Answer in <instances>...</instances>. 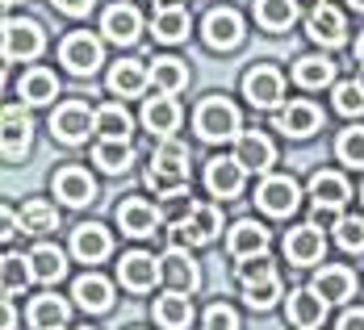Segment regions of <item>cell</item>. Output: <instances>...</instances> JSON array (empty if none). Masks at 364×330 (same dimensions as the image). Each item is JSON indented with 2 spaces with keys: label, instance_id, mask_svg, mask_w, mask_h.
<instances>
[{
  "label": "cell",
  "instance_id": "15",
  "mask_svg": "<svg viewBox=\"0 0 364 330\" xmlns=\"http://www.w3.org/2000/svg\"><path fill=\"white\" fill-rule=\"evenodd\" d=\"M243 176H247V167H243L235 155H218V159H210V167H205V184H210V192L222 197V201H230V197L243 192Z\"/></svg>",
  "mask_w": 364,
  "mask_h": 330
},
{
  "label": "cell",
  "instance_id": "54",
  "mask_svg": "<svg viewBox=\"0 0 364 330\" xmlns=\"http://www.w3.org/2000/svg\"><path fill=\"white\" fill-rule=\"evenodd\" d=\"M348 4H352V9H364V0H348Z\"/></svg>",
  "mask_w": 364,
  "mask_h": 330
},
{
  "label": "cell",
  "instance_id": "11",
  "mask_svg": "<svg viewBox=\"0 0 364 330\" xmlns=\"http://www.w3.org/2000/svg\"><path fill=\"white\" fill-rule=\"evenodd\" d=\"M201 38L210 50H235L243 42V17L235 9H214L205 21H201Z\"/></svg>",
  "mask_w": 364,
  "mask_h": 330
},
{
  "label": "cell",
  "instance_id": "18",
  "mask_svg": "<svg viewBox=\"0 0 364 330\" xmlns=\"http://www.w3.org/2000/svg\"><path fill=\"white\" fill-rule=\"evenodd\" d=\"M235 159H239L247 172H268V167L277 163V150H272V143H268L259 130H243V134L235 138Z\"/></svg>",
  "mask_w": 364,
  "mask_h": 330
},
{
  "label": "cell",
  "instance_id": "13",
  "mask_svg": "<svg viewBox=\"0 0 364 330\" xmlns=\"http://www.w3.org/2000/svg\"><path fill=\"white\" fill-rule=\"evenodd\" d=\"M117 226H122V234H130V238H146V234H155V230L164 226V214H159L155 205H146L143 197H130V201L117 205Z\"/></svg>",
  "mask_w": 364,
  "mask_h": 330
},
{
  "label": "cell",
  "instance_id": "55",
  "mask_svg": "<svg viewBox=\"0 0 364 330\" xmlns=\"http://www.w3.org/2000/svg\"><path fill=\"white\" fill-rule=\"evenodd\" d=\"M4 4H17V0H4Z\"/></svg>",
  "mask_w": 364,
  "mask_h": 330
},
{
  "label": "cell",
  "instance_id": "45",
  "mask_svg": "<svg viewBox=\"0 0 364 330\" xmlns=\"http://www.w3.org/2000/svg\"><path fill=\"white\" fill-rule=\"evenodd\" d=\"M335 238L343 251H364V218H335Z\"/></svg>",
  "mask_w": 364,
  "mask_h": 330
},
{
  "label": "cell",
  "instance_id": "37",
  "mask_svg": "<svg viewBox=\"0 0 364 330\" xmlns=\"http://www.w3.org/2000/svg\"><path fill=\"white\" fill-rule=\"evenodd\" d=\"M281 276H277V263L268 255H255V259H243L239 263V285H243V293L247 289H264V285H277Z\"/></svg>",
  "mask_w": 364,
  "mask_h": 330
},
{
  "label": "cell",
  "instance_id": "12",
  "mask_svg": "<svg viewBox=\"0 0 364 330\" xmlns=\"http://www.w3.org/2000/svg\"><path fill=\"white\" fill-rule=\"evenodd\" d=\"M306 34L314 38L318 46H343L348 42V21H343V13L335 9V4H314L310 9V17H306Z\"/></svg>",
  "mask_w": 364,
  "mask_h": 330
},
{
  "label": "cell",
  "instance_id": "33",
  "mask_svg": "<svg viewBox=\"0 0 364 330\" xmlns=\"http://www.w3.org/2000/svg\"><path fill=\"white\" fill-rule=\"evenodd\" d=\"M255 21L264 30H272V34L289 30L297 21V0H255Z\"/></svg>",
  "mask_w": 364,
  "mask_h": 330
},
{
  "label": "cell",
  "instance_id": "38",
  "mask_svg": "<svg viewBox=\"0 0 364 330\" xmlns=\"http://www.w3.org/2000/svg\"><path fill=\"white\" fill-rule=\"evenodd\" d=\"M97 134L113 138V143H126L130 138V113L122 109V105H101L97 109Z\"/></svg>",
  "mask_w": 364,
  "mask_h": 330
},
{
  "label": "cell",
  "instance_id": "3",
  "mask_svg": "<svg viewBox=\"0 0 364 330\" xmlns=\"http://www.w3.org/2000/svg\"><path fill=\"white\" fill-rule=\"evenodd\" d=\"M218 230H222V209L197 201V209L172 230V247H205V243L218 238Z\"/></svg>",
  "mask_w": 364,
  "mask_h": 330
},
{
  "label": "cell",
  "instance_id": "22",
  "mask_svg": "<svg viewBox=\"0 0 364 330\" xmlns=\"http://www.w3.org/2000/svg\"><path fill=\"white\" fill-rule=\"evenodd\" d=\"M72 251L80 263H97V259L109 255V230L105 226H92V221H84V226H75L72 230Z\"/></svg>",
  "mask_w": 364,
  "mask_h": 330
},
{
  "label": "cell",
  "instance_id": "1",
  "mask_svg": "<svg viewBox=\"0 0 364 330\" xmlns=\"http://www.w3.org/2000/svg\"><path fill=\"white\" fill-rule=\"evenodd\" d=\"M146 184L159 197L188 188V147L176 143V138H159L155 155H151V167H146Z\"/></svg>",
  "mask_w": 364,
  "mask_h": 330
},
{
  "label": "cell",
  "instance_id": "31",
  "mask_svg": "<svg viewBox=\"0 0 364 330\" xmlns=\"http://www.w3.org/2000/svg\"><path fill=\"white\" fill-rule=\"evenodd\" d=\"M68 322V301L55 293L46 297H34V305H30V326L34 330H63Z\"/></svg>",
  "mask_w": 364,
  "mask_h": 330
},
{
  "label": "cell",
  "instance_id": "30",
  "mask_svg": "<svg viewBox=\"0 0 364 330\" xmlns=\"http://www.w3.org/2000/svg\"><path fill=\"white\" fill-rule=\"evenodd\" d=\"M146 75H151V84L164 92V97H172V92H181L184 84H188V67H184L181 59H172V55H164V59H155L151 67H146Z\"/></svg>",
  "mask_w": 364,
  "mask_h": 330
},
{
  "label": "cell",
  "instance_id": "5",
  "mask_svg": "<svg viewBox=\"0 0 364 330\" xmlns=\"http://www.w3.org/2000/svg\"><path fill=\"white\" fill-rule=\"evenodd\" d=\"M310 197H314V205H318V214H314L310 226H323V221L335 218V209H343V205H348L352 188H348V180H343L339 172H318V176L310 180Z\"/></svg>",
  "mask_w": 364,
  "mask_h": 330
},
{
  "label": "cell",
  "instance_id": "28",
  "mask_svg": "<svg viewBox=\"0 0 364 330\" xmlns=\"http://www.w3.org/2000/svg\"><path fill=\"white\" fill-rule=\"evenodd\" d=\"M155 322L164 330H184L193 322V301L184 293H164L155 301Z\"/></svg>",
  "mask_w": 364,
  "mask_h": 330
},
{
  "label": "cell",
  "instance_id": "4",
  "mask_svg": "<svg viewBox=\"0 0 364 330\" xmlns=\"http://www.w3.org/2000/svg\"><path fill=\"white\" fill-rule=\"evenodd\" d=\"M159 276H164L168 293H184V297L201 285V268H197V259L188 255L184 247H168L159 255Z\"/></svg>",
  "mask_w": 364,
  "mask_h": 330
},
{
  "label": "cell",
  "instance_id": "27",
  "mask_svg": "<svg viewBox=\"0 0 364 330\" xmlns=\"http://www.w3.org/2000/svg\"><path fill=\"white\" fill-rule=\"evenodd\" d=\"M17 92H21L26 105H46V101L59 97V79H55V72H46V67H34V72L21 75Z\"/></svg>",
  "mask_w": 364,
  "mask_h": 330
},
{
  "label": "cell",
  "instance_id": "53",
  "mask_svg": "<svg viewBox=\"0 0 364 330\" xmlns=\"http://www.w3.org/2000/svg\"><path fill=\"white\" fill-rule=\"evenodd\" d=\"M356 59L364 63V34H360V42H356Z\"/></svg>",
  "mask_w": 364,
  "mask_h": 330
},
{
  "label": "cell",
  "instance_id": "24",
  "mask_svg": "<svg viewBox=\"0 0 364 330\" xmlns=\"http://www.w3.org/2000/svg\"><path fill=\"white\" fill-rule=\"evenodd\" d=\"M72 297L84 305V309H88V314H105V309L113 305V285L105 280V276L88 272V276H80V280H75Z\"/></svg>",
  "mask_w": 364,
  "mask_h": 330
},
{
  "label": "cell",
  "instance_id": "47",
  "mask_svg": "<svg viewBox=\"0 0 364 330\" xmlns=\"http://www.w3.org/2000/svg\"><path fill=\"white\" fill-rule=\"evenodd\" d=\"M243 297H247V305H252V309H268V305L281 297V280H277V285H264V289H247Z\"/></svg>",
  "mask_w": 364,
  "mask_h": 330
},
{
  "label": "cell",
  "instance_id": "46",
  "mask_svg": "<svg viewBox=\"0 0 364 330\" xmlns=\"http://www.w3.org/2000/svg\"><path fill=\"white\" fill-rule=\"evenodd\" d=\"M205 330H239V314L230 305H210L205 309Z\"/></svg>",
  "mask_w": 364,
  "mask_h": 330
},
{
  "label": "cell",
  "instance_id": "7",
  "mask_svg": "<svg viewBox=\"0 0 364 330\" xmlns=\"http://www.w3.org/2000/svg\"><path fill=\"white\" fill-rule=\"evenodd\" d=\"M243 97L252 101L255 109L281 105V97H285V75L277 72V67H268V63H259V67H252V72L243 75Z\"/></svg>",
  "mask_w": 364,
  "mask_h": 330
},
{
  "label": "cell",
  "instance_id": "48",
  "mask_svg": "<svg viewBox=\"0 0 364 330\" xmlns=\"http://www.w3.org/2000/svg\"><path fill=\"white\" fill-rule=\"evenodd\" d=\"M55 9H63V13H72V17H84V13L92 9V0H55Z\"/></svg>",
  "mask_w": 364,
  "mask_h": 330
},
{
  "label": "cell",
  "instance_id": "44",
  "mask_svg": "<svg viewBox=\"0 0 364 330\" xmlns=\"http://www.w3.org/2000/svg\"><path fill=\"white\" fill-rule=\"evenodd\" d=\"M55 221H59V214H55V205H46V201H30V205L21 209V226L34 230V234L55 230Z\"/></svg>",
  "mask_w": 364,
  "mask_h": 330
},
{
  "label": "cell",
  "instance_id": "41",
  "mask_svg": "<svg viewBox=\"0 0 364 330\" xmlns=\"http://www.w3.org/2000/svg\"><path fill=\"white\" fill-rule=\"evenodd\" d=\"M193 209H197V201L188 197V188H181V192H168V197L159 201V214H164V226H172V230H176V226H181V221L188 218V214H193Z\"/></svg>",
  "mask_w": 364,
  "mask_h": 330
},
{
  "label": "cell",
  "instance_id": "39",
  "mask_svg": "<svg viewBox=\"0 0 364 330\" xmlns=\"http://www.w3.org/2000/svg\"><path fill=\"white\" fill-rule=\"evenodd\" d=\"M34 280V263H30V255H4V293L17 297L26 285Z\"/></svg>",
  "mask_w": 364,
  "mask_h": 330
},
{
  "label": "cell",
  "instance_id": "29",
  "mask_svg": "<svg viewBox=\"0 0 364 330\" xmlns=\"http://www.w3.org/2000/svg\"><path fill=\"white\" fill-rule=\"evenodd\" d=\"M30 130H34L30 113H21L17 105L4 109V155H9V159H17L21 150L30 147Z\"/></svg>",
  "mask_w": 364,
  "mask_h": 330
},
{
  "label": "cell",
  "instance_id": "14",
  "mask_svg": "<svg viewBox=\"0 0 364 330\" xmlns=\"http://www.w3.org/2000/svg\"><path fill=\"white\" fill-rule=\"evenodd\" d=\"M318 126H323V113L310 101H289L285 109L277 113V121H272V130H281L285 138H310Z\"/></svg>",
  "mask_w": 364,
  "mask_h": 330
},
{
  "label": "cell",
  "instance_id": "25",
  "mask_svg": "<svg viewBox=\"0 0 364 330\" xmlns=\"http://www.w3.org/2000/svg\"><path fill=\"white\" fill-rule=\"evenodd\" d=\"M314 293L323 297V301H348V297L356 293V276H352L348 268L331 263V268H323V272L314 276Z\"/></svg>",
  "mask_w": 364,
  "mask_h": 330
},
{
  "label": "cell",
  "instance_id": "49",
  "mask_svg": "<svg viewBox=\"0 0 364 330\" xmlns=\"http://www.w3.org/2000/svg\"><path fill=\"white\" fill-rule=\"evenodd\" d=\"M339 330H364V309H348L339 318Z\"/></svg>",
  "mask_w": 364,
  "mask_h": 330
},
{
  "label": "cell",
  "instance_id": "40",
  "mask_svg": "<svg viewBox=\"0 0 364 330\" xmlns=\"http://www.w3.org/2000/svg\"><path fill=\"white\" fill-rule=\"evenodd\" d=\"M155 38L159 42H181V38H188V9L155 13Z\"/></svg>",
  "mask_w": 364,
  "mask_h": 330
},
{
  "label": "cell",
  "instance_id": "26",
  "mask_svg": "<svg viewBox=\"0 0 364 330\" xmlns=\"http://www.w3.org/2000/svg\"><path fill=\"white\" fill-rule=\"evenodd\" d=\"M101 30H105L113 42H134L139 30H143V17H139L134 4H113L109 13H105V21H101Z\"/></svg>",
  "mask_w": 364,
  "mask_h": 330
},
{
  "label": "cell",
  "instance_id": "21",
  "mask_svg": "<svg viewBox=\"0 0 364 330\" xmlns=\"http://www.w3.org/2000/svg\"><path fill=\"white\" fill-rule=\"evenodd\" d=\"M55 197H59L63 205H88V201L97 197V184H92V176H88L84 167H63V172L55 176Z\"/></svg>",
  "mask_w": 364,
  "mask_h": 330
},
{
  "label": "cell",
  "instance_id": "19",
  "mask_svg": "<svg viewBox=\"0 0 364 330\" xmlns=\"http://www.w3.org/2000/svg\"><path fill=\"white\" fill-rule=\"evenodd\" d=\"M327 318V301L314 293V289H297L289 293V322L297 330H318Z\"/></svg>",
  "mask_w": 364,
  "mask_h": 330
},
{
  "label": "cell",
  "instance_id": "17",
  "mask_svg": "<svg viewBox=\"0 0 364 330\" xmlns=\"http://www.w3.org/2000/svg\"><path fill=\"white\" fill-rule=\"evenodd\" d=\"M117 276H122V285L134 289V293H146V289H155V280H164V276H159V259L146 255V251H130V255L117 263Z\"/></svg>",
  "mask_w": 364,
  "mask_h": 330
},
{
  "label": "cell",
  "instance_id": "50",
  "mask_svg": "<svg viewBox=\"0 0 364 330\" xmlns=\"http://www.w3.org/2000/svg\"><path fill=\"white\" fill-rule=\"evenodd\" d=\"M0 234H4V243L17 234V218H13V209H4V230H0Z\"/></svg>",
  "mask_w": 364,
  "mask_h": 330
},
{
  "label": "cell",
  "instance_id": "6",
  "mask_svg": "<svg viewBox=\"0 0 364 330\" xmlns=\"http://www.w3.org/2000/svg\"><path fill=\"white\" fill-rule=\"evenodd\" d=\"M255 201H259L264 214L289 218L293 209H297V201H301V192H297V180L293 176H264L259 188H255Z\"/></svg>",
  "mask_w": 364,
  "mask_h": 330
},
{
  "label": "cell",
  "instance_id": "8",
  "mask_svg": "<svg viewBox=\"0 0 364 330\" xmlns=\"http://www.w3.org/2000/svg\"><path fill=\"white\" fill-rule=\"evenodd\" d=\"M50 130H55L59 143H84V138L97 130V113L88 109V105H80V101H68V105L55 109Z\"/></svg>",
  "mask_w": 364,
  "mask_h": 330
},
{
  "label": "cell",
  "instance_id": "23",
  "mask_svg": "<svg viewBox=\"0 0 364 330\" xmlns=\"http://www.w3.org/2000/svg\"><path fill=\"white\" fill-rule=\"evenodd\" d=\"M143 126L159 138H172V130L181 126V105L172 97H151L143 105Z\"/></svg>",
  "mask_w": 364,
  "mask_h": 330
},
{
  "label": "cell",
  "instance_id": "35",
  "mask_svg": "<svg viewBox=\"0 0 364 330\" xmlns=\"http://www.w3.org/2000/svg\"><path fill=\"white\" fill-rule=\"evenodd\" d=\"M92 163H97L101 172L117 176V172H126V167L134 163V150H130V143H113V138H101V143L92 147Z\"/></svg>",
  "mask_w": 364,
  "mask_h": 330
},
{
  "label": "cell",
  "instance_id": "42",
  "mask_svg": "<svg viewBox=\"0 0 364 330\" xmlns=\"http://www.w3.org/2000/svg\"><path fill=\"white\" fill-rule=\"evenodd\" d=\"M335 109L348 113V117H360L364 113V84L360 79H343V84H335Z\"/></svg>",
  "mask_w": 364,
  "mask_h": 330
},
{
  "label": "cell",
  "instance_id": "9",
  "mask_svg": "<svg viewBox=\"0 0 364 330\" xmlns=\"http://www.w3.org/2000/svg\"><path fill=\"white\" fill-rule=\"evenodd\" d=\"M59 63L68 67L72 75H92L101 67V42L92 34H68L63 38V46H59Z\"/></svg>",
  "mask_w": 364,
  "mask_h": 330
},
{
  "label": "cell",
  "instance_id": "10",
  "mask_svg": "<svg viewBox=\"0 0 364 330\" xmlns=\"http://www.w3.org/2000/svg\"><path fill=\"white\" fill-rule=\"evenodd\" d=\"M46 46V34L38 21H4V59L17 63V59H38Z\"/></svg>",
  "mask_w": 364,
  "mask_h": 330
},
{
  "label": "cell",
  "instance_id": "43",
  "mask_svg": "<svg viewBox=\"0 0 364 330\" xmlns=\"http://www.w3.org/2000/svg\"><path fill=\"white\" fill-rule=\"evenodd\" d=\"M335 150H339V159H343L348 167H364V126L343 130L339 143H335Z\"/></svg>",
  "mask_w": 364,
  "mask_h": 330
},
{
  "label": "cell",
  "instance_id": "32",
  "mask_svg": "<svg viewBox=\"0 0 364 330\" xmlns=\"http://www.w3.org/2000/svg\"><path fill=\"white\" fill-rule=\"evenodd\" d=\"M146 79H151V75L143 72V63L122 59V63H113V72H109V92L113 97H139L146 88Z\"/></svg>",
  "mask_w": 364,
  "mask_h": 330
},
{
  "label": "cell",
  "instance_id": "51",
  "mask_svg": "<svg viewBox=\"0 0 364 330\" xmlns=\"http://www.w3.org/2000/svg\"><path fill=\"white\" fill-rule=\"evenodd\" d=\"M17 326V314H13V301L4 297V330H13Z\"/></svg>",
  "mask_w": 364,
  "mask_h": 330
},
{
  "label": "cell",
  "instance_id": "16",
  "mask_svg": "<svg viewBox=\"0 0 364 330\" xmlns=\"http://www.w3.org/2000/svg\"><path fill=\"white\" fill-rule=\"evenodd\" d=\"M226 251H230L235 259L264 255V251H268V230H264L259 221H252V218L235 221V226H230V234H226Z\"/></svg>",
  "mask_w": 364,
  "mask_h": 330
},
{
  "label": "cell",
  "instance_id": "2",
  "mask_svg": "<svg viewBox=\"0 0 364 330\" xmlns=\"http://www.w3.org/2000/svg\"><path fill=\"white\" fill-rule=\"evenodd\" d=\"M197 134L205 143H226V138H239V109L226 101V97H210L197 105V117H193Z\"/></svg>",
  "mask_w": 364,
  "mask_h": 330
},
{
  "label": "cell",
  "instance_id": "36",
  "mask_svg": "<svg viewBox=\"0 0 364 330\" xmlns=\"http://www.w3.org/2000/svg\"><path fill=\"white\" fill-rule=\"evenodd\" d=\"M30 263H34V280H42V285H55V280L68 272L63 251H59V247H50V243L34 247V251H30Z\"/></svg>",
  "mask_w": 364,
  "mask_h": 330
},
{
  "label": "cell",
  "instance_id": "34",
  "mask_svg": "<svg viewBox=\"0 0 364 330\" xmlns=\"http://www.w3.org/2000/svg\"><path fill=\"white\" fill-rule=\"evenodd\" d=\"M293 79L301 88H323V84L335 79V63H331L327 55H301L297 67H293Z\"/></svg>",
  "mask_w": 364,
  "mask_h": 330
},
{
  "label": "cell",
  "instance_id": "52",
  "mask_svg": "<svg viewBox=\"0 0 364 330\" xmlns=\"http://www.w3.org/2000/svg\"><path fill=\"white\" fill-rule=\"evenodd\" d=\"M172 9H184V0H155V13H172Z\"/></svg>",
  "mask_w": 364,
  "mask_h": 330
},
{
  "label": "cell",
  "instance_id": "20",
  "mask_svg": "<svg viewBox=\"0 0 364 330\" xmlns=\"http://www.w3.org/2000/svg\"><path fill=\"white\" fill-rule=\"evenodd\" d=\"M323 230L318 226H297V230H289V238H285V255H289V263H318L323 259Z\"/></svg>",
  "mask_w": 364,
  "mask_h": 330
},
{
  "label": "cell",
  "instance_id": "56",
  "mask_svg": "<svg viewBox=\"0 0 364 330\" xmlns=\"http://www.w3.org/2000/svg\"><path fill=\"white\" fill-rule=\"evenodd\" d=\"M360 201H364V188H360Z\"/></svg>",
  "mask_w": 364,
  "mask_h": 330
}]
</instances>
